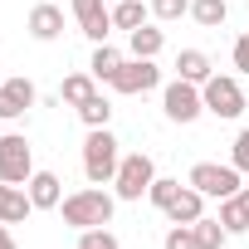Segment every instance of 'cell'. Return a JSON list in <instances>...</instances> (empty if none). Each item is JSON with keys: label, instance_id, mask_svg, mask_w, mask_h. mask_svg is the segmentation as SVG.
Listing matches in <instances>:
<instances>
[{"label": "cell", "instance_id": "cell-10", "mask_svg": "<svg viewBox=\"0 0 249 249\" xmlns=\"http://www.w3.org/2000/svg\"><path fill=\"white\" fill-rule=\"evenodd\" d=\"M35 107V83L30 78H0V117H25Z\"/></svg>", "mask_w": 249, "mask_h": 249}, {"label": "cell", "instance_id": "cell-25", "mask_svg": "<svg viewBox=\"0 0 249 249\" xmlns=\"http://www.w3.org/2000/svg\"><path fill=\"white\" fill-rule=\"evenodd\" d=\"M78 249H122L117 234L103 225V230H78Z\"/></svg>", "mask_w": 249, "mask_h": 249}, {"label": "cell", "instance_id": "cell-3", "mask_svg": "<svg viewBox=\"0 0 249 249\" xmlns=\"http://www.w3.org/2000/svg\"><path fill=\"white\" fill-rule=\"evenodd\" d=\"M152 181H157V166H152V157H147V152L122 157V166H117V176H112L117 200H142V196L152 191Z\"/></svg>", "mask_w": 249, "mask_h": 249}, {"label": "cell", "instance_id": "cell-12", "mask_svg": "<svg viewBox=\"0 0 249 249\" xmlns=\"http://www.w3.org/2000/svg\"><path fill=\"white\" fill-rule=\"evenodd\" d=\"M200 215H205V196H200L196 186H181V196L166 205V220H171V225H196Z\"/></svg>", "mask_w": 249, "mask_h": 249}, {"label": "cell", "instance_id": "cell-16", "mask_svg": "<svg viewBox=\"0 0 249 249\" xmlns=\"http://www.w3.org/2000/svg\"><path fill=\"white\" fill-rule=\"evenodd\" d=\"M176 78H186V83H205V78H210V59H205L200 49H181V54H176Z\"/></svg>", "mask_w": 249, "mask_h": 249}, {"label": "cell", "instance_id": "cell-5", "mask_svg": "<svg viewBox=\"0 0 249 249\" xmlns=\"http://www.w3.org/2000/svg\"><path fill=\"white\" fill-rule=\"evenodd\" d=\"M35 176V152L20 132H5L0 137V181H10V186H30Z\"/></svg>", "mask_w": 249, "mask_h": 249}, {"label": "cell", "instance_id": "cell-30", "mask_svg": "<svg viewBox=\"0 0 249 249\" xmlns=\"http://www.w3.org/2000/svg\"><path fill=\"white\" fill-rule=\"evenodd\" d=\"M0 249H15V234H10V225H0Z\"/></svg>", "mask_w": 249, "mask_h": 249}, {"label": "cell", "instance_id": "cell-9", "mask_svg": "<svg viewBox=\"0 0 249 249\" xmlns=\"http://www.w3.org/2000/svg\"><path fill=\"white\" fill-rule=\"evenodd\" d=\"M73 20H78V30H83L93 44H107V30H112V10L103 5V0H73Z\"/></svg>", "mask_w": 249, "mask_h": 249}, {"label": "cell", "instance_id": "cell-24", "mask_svg": "<svg viewBox=\"0 0 249 249\" xmlns=\"http://www.w3.org/2000/svg\"><path fill=\"white\" fill-rule=\"evenodd\" d=\"M176 196H181V181H171V176H157V181H152V191H147V200H152L157 210H166Z\"/></svg>", "mask_w": 249, "mask_h": 249}, {"label": "cell", "instance_id": "cell-17", "mask_svg": "<svg viewBox=\"0 0 249 249\" xmlns=\"http://www.w3.org/2000/svg\"><path fill=\"white\" fill-rule=\"evenodd\" d=\"M220 225H225L230 234H244V230H249V205L239 200V191L220 200Z\"/></svg>", "mask_w": 249, "mask_h": 249}, {"label": "cell", "instance_id": "cell-19", "mask_svg": "<svg viewBox=\"0 0 249 249\" xmlns=\"http://www.w3.org/2000/svg\"><path fill=\"white\" fill-rule=\"evenodd\" d=\"M147 10H152V5H142V0H117V10H112V25L132 35V30H142V25H147Z\"/></svg>", "mask_w": 249, "mask_h": 249}, {"label": "cell", "instance_id": "cell-4", "mask_svg": "<svg viewBox=\"0 0 249 249\" xmlns=\"http://www.w3.org/2000/svg\"><path fill=\"white\" fill-rule=\"evenodd\" d=\"M200 98H205V112H215V117H225V122H234V117L244 112V88H239L234 78H225V73H210V78L200 83Z\"/></svg>", "mask_w": 249, "mask_h": 249}, {"label": "cell", "instance_id": "cell-1", "mask_svg": "<svg viewBox=\"0 0 249 249\" xmlns=\"http://www.w3.org/2000/svg\"><path fill=\"white\" fill-rule=\"evenodd\" d=\"M112 210H117V200L98 186L64 196V225L69 230H103V225H112Z\"/></svg>", "mask_w": 249, "mask_h": 249}, {"label": "cell", "instance_id": "cell-11", "mask_svg": "<svg viewBox=\"0 0 249 249\" xmlns=\"http://www.w3.org/2000/svg\"><path fill=\"white\" fill-rule=\"evenodd\" d=\"M35 210L30 191L25 186H10V181H0V225H25Z\"/></svg>", "mask_w": 249, "mask_h": 249}, {"label": "cell", "instance_id": "cell-26", "mask_svg": "<svg viewBox=\"0 0 249 249\" xmlns=\"http://www.w3.org/2000/svg\"><path fill=\"white\" fill-rule=\"evenodd\" d=\"M161 249H200V244H196V230L191 225H171L166 239H161Z\"/></svg>", "mask_w": 249, "mask_h": 249}, {"label": "cell", "instance_id": "cell-6", "mask_svg": "<svg viewBox=\"0 0 249 249\" xmlns=\"http://www.w3.org/2000/svg\"><path fill=\"white\" fill-rule=\"evenodd\" d=\"M161 107H166V117L171 122H196L200 112H205V98H200V83H186V78H176V83H166V93H161Z\"/></svg>", "mask_w": 249, "mask_h": 249}, {"label": "cell", "instance_id": "cell-7", "mask_svg": "<svg viewBox=\"0 0 249 249\" xmlns=\"http://www.w3.org/2000/svg\"><path fill=\"white\" fill-rule=\"evenodd\" d=\"M191 186H196L200 196H215V200H225V196H234V191H239V166L200 161V166H191Z\"/></svg>", "mask_w": 249, "mask_h": 249}, {"label": "cell", "instance_id": "cell-2", "mask_svg": "<svg viewBox=\"0 0 249 249\" xmlns=\"http://www.w3.org/2000/svg\"><path fill=\"white\" fill-rule=\"evenodd\" d=\"M117 166H122L117 137H112L107 127H88V142H83V176H88L93 186H103V181L117 176Z\"/></svg>", "mask_w": 249, "mask_h": 249}, {"label": "cell", "instance_id": "cell-21", "mask_svg": "<svg viewBox=\"0 0 249 249\" xmlns=\"http://www.w3.org/2000/svg\"><path fill=\"white\" fill-rule=\"evenodd\" d=\"M117 69H122V54H117V49H107V44H98V49H93V64H88V73H93L98 83H103V78L112 83V73H117Z\"/></svg>", "mask_w": 249, "mask_h": 249}, {"label": "cell", "instance_id": "cell-29", "mask_svg": "<svg viewBox=\"0 0 249 249\" xmlns=\"http://www.w3.org/2000/svg\"><path fill=\"white\" fill-rule=\"evenodd\" d=\"M234 69H239V73H249V35H239V39H234Z\"/></svg>", "mask_w": 249, "mask_h": 249}, {"label": "cell", "instance_id": "cell-14", "mask_svg": "<svg viewBox=\"0 0 249 249\" xmlns=\"http://www.w3.org/2000/svg\"><path fill=\"white\" fill-rule=\"evenodd\" d=\"M30 200H35V210H54V205H64V186H59V176H54V171H35V176H30Z\"/></svg>", "mask_w": 249, "mask_h": 249}, {"label": "cell", "instance_id": "cell-22", "mask_svg": "<svg viewBox=\"0 0 249 249\" xmlns=\"http://www.w3.org/2000/svg\"><path fill=\"white\" fill-rule=\"evenodd\" d=\"M191 230H196V244H200V249H225V239H230V230H225L220 220H205V215H200Z\"/></svg>", "mask_w": 249, "mask_h": 249}, {"label": "cell", "instance_id": "cell-23", "mask_svg": "<svg viewBox=\"0 0 249 249\" xmlns=\"http://www.w3.org/2000/svg\"><path fill=\"white\" fill-rule=\"evenodd\" d=\"M78 117H83V127H107V117H112V103H107L103 93H93V98L78 107Z\"/></svg>", "mask_w": 249, "mask_h": 249}, {"label": "cell", "instance_id": "cell-18", "mask_svg": "<svg viewBox=\"0 0 249 249\" xmlns=\"http://www.w3.org/2000/svg\"><path fill=\"white\" fill-rule=\"evenodd\" d=\"M191 20L205 25V30H220L230 20V5H225V0H191Z\"/></svg>", "mask_w": 249, "mask_h": 249}, {"label": "cell", "instance_id": "cell-31", "mask_svg": "<svg viewBox=\"0 0 249 249\" xmlns=\"http://www.w3.org/2000/svg\"><path fill=\"white\" fill-rule=\"evenodd\" d=\"M239 200H244V205H249V186H239Z\"/></svg>", "mask_w": 249, "mask_h": 249}, {"label": "cell", "instance_id": "cell-20", "mask_svg": "<svg viewBox=\"0 0 249 249\" xmlns=\"http://www.w3.org/2000/svg\"><path fill=\"white\" fill-rule=\"evenodd\" d=\"M127 39H132V59H157V54H161V44H166V35H161V30H152V25L132 30Z\"/></svg>", "mask_w": 249, "mask_h": 249}, {"label": "cell", "instance_id": "cell-28", "mask_svg": "<svg viewBox=\"0 0 249 249\" xmlns=\"http://www.w3.org/2000/svg\"><path fill=\"white\" fill-rule=\"evenodd\" d=\"M230 166H239V171H249V127L234 137V152H230Z\"/></svg>", "mask_w": 249, "mask_h": 249}, {"label": "cell", "instance_id": "cell-15", "mask_svg": "<svg viewBox=\"0 0 249 249\" xmlns=\"http://www.w3.org/2000/svg\"><path fill=\"white\" fill-rule=\"evenodd\" d=\"M93 93H98V78H93V73H69V78L59 83V98H64L69 107H83Z\"/></svg>", "mask_w": 249, "mask_h": 249}, {"label": "cell", "instance_id": "cell-13", "mask_svg": "<svg viewBox=\"0 0 249 249\" xmlns=\"http://www.w3.org/2000/svg\"><path fill=\"white\" fill-rule=\"evenodd\" d=\"M30 35H35L39 44L59 39V35H64V10H59V5H35V10H30Z\"/></svg>", "mask_w": 249, "mask_h": 249}, {"label": "cell", "instance_id": "cell-27", "mask_svg": "<svg viewBox=\"0 0 249 249\" xmlns=\"http://www.w3.org/2000/svg\"><path fill=\"white\" fill-rule=\"evenodd\" d=\"M152 15L157 20H181V15H191V0H152Z\"/></svg>", "mask_w": 249, "mask_h": 249}, {"label": "cell", "instance_id": "cell-8", "mask_svg": "<svg viewBox=\"0 0 249 249\" xmlns=\"http://www.w3.org/2000/svg\"><path fill=\"white\" fill-rule=\"evenodd\" d=\"M161 83V69L152 59H122V69L112 73V88L117 93H152Z\"/></svg>", "mask_w": 249, "mask_h": 249}]
</instances>
